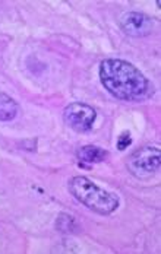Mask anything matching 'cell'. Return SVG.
<instances>
[{
  "label": "cell",
  "instance_id": "ba28073f",
  "mask_svg": "<svg viewBox=\"0 0 161 254\" xmlns=\"http://www.w3.org/2000/svg\"><path fill=\"white\" fill-rule=\"evenodd\" d=\"M57 229L62 232H66V234H74L75 231H78V224H77L75 218H72L66 213H62L57 218Z\"/></svg>",
  "mask_w": 161,
  "mask_h": 254
},
{
  "label": "cell",
  "instance_id": "9c48e42d",
  "mask_svg": "<svg viewBox=\"0 0 161 254\" xmlns=\"http://www.w3.org/2000/svg\"><path fill=\"white\" fill-rule=\"evenodd\" d=\"M131 143H132V139H131L129 131H123V133L119 136V139H117V149H119V151H125Z\"/></svg>",
  "mask_w": 161,
  "mask_h": 254
},
{
  "label": "cell",
  "instance_id": "5b68a950",
  "mask_svg": "<svg viewBox=\"0 0 161 254\" xmlns=\"http://www.w3.org/2000/svg\"><path fill=\"white\" fill-rule=\"evenodd\" d=\"M156 21L145 13L139 12H128L120 19L122 31L129 37H147L153 34Z\"/></svg>",
  "mask_w": 161,
  "mask_h": 254
},
{
  "label": "cell",
  "instance_id": "7a4b0ae2",
  "mask_svg": "<svg viewBox=\"0 0 161 254\" xmlns=\"http://www.w3.org/2000/svg\"><path fill=\"white\" fill-rule=\"evenodd\" d=\"M72 196L98 215H110L119 207V197L104 189H100L86 177H74L69 181Z\"/></svg>",
  "mask_w": 161,
  "mask_h": 254
},
{
  "label": "cell",
  "instance_id": "3957f363",
  "mask_svg": "<svg viewBox=\"0 0 161 254\" xmlns=\"http://www.w3.org/2000/svg\"><path fill=\"white\" fill-rule=\"evenodd\" d=\"M161 164V153L159 148L144 146L136 149L126 162L129 173L136 178H148L154 176Z\"/></svg>",
  "mask_w": 161,
  "mask_h": 254
},
{
  "label": "cell",
  "instance_id": "52a82bcc",
  "mask_svg": "<svg viewBox=\"0 0 161 254\" xmlns=\"http://www.w3.org/2000/svg\"><path fill=\"white\" fill-rule=\"evenodd\" d=\"M18 114V104L7 94L0 92V122H10Z\"/></svg>",
  "mask_w": 161,
  "mask_h": 254
},
{
  "label": "cell",
  "instance_id": "6da1fadb",
  "mask_svg": "<svg viewBox=\"0 0 161 254\" xmlns=\"http://www.w3.org/2000/svg\"><path fill=\"white\" fill-rule=\"evenodd\" d=\"M100 80L114 98L142 101L153 95L150 80L134 64L120 59H106L100 64Z\"/></svg>",
  "mask_w": 161,
  "mask_h": 254
},
{
  "label": "cell",
  "instance_id": "277c9868",
  "mask_svg": "<svg viewBox=\"0 0 161 254\" xmlns=\"http://www.w3.org/2000/svg\"><path fill=\"white\" fill-rule=\"evenodd\" d=\"M97 119L95 110L83 102H72L63 111V120L66 126L78 133H85L91 130Z\"/></svg>",
  "mask_w": 161,
  "mask_h": 254
},
{
  "label": "cell",
  "instance_id": "8992f818",
  "mask_svg": "<svg viewBox=\"0 0 161 254\" xmlns=\"http://www.w3.org/2000/svg\"><path fill=\"white\" fill-rule=\"evenodd\" d=\"M77 156L80 159V164H97L106 159L107 152L98 146H92V145H86L78 149Z\"/></svg>",
  "mask_w": 161,
  "mask_h": 254
}]
</instances>
